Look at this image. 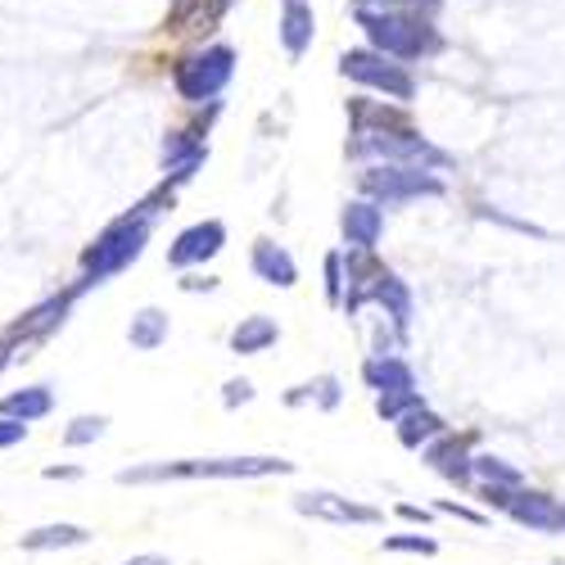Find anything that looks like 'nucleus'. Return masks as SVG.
I'll return each mask as SVG.
<instances>
[{
	"instance_id": "obj_6",
	"label": "nucleus",
	"mask_w": 565,
	"mask_h": 565,
	"mask_svg": "<svg viewBox=\"0 0 565 565\" xmlns=\"http://www.w3.org/2000/svg\"><path fill=\"white\" fill-rule=\"evenodd\" d=\"M235 77V51L226 41H213V45H200V51L181 55L172 64V86L185 105H204V100H217L226 82Z\"/></svg>"
},
{
	"instance_id": "obj_23",
	"label": "nucleus",
	"mask_w": 565,
	"mask_h": 565,
	"mask_svg": "<svg viewBox=\"0 0 565 565\" xmlns=\"http://www.w3.org/2000/svg\"><path fill=\"white\" fill-rule=\"evenodd\" d=\"M303 403H312L317 412H335V407L344 403L340 375H317V381H308V385L286 390V407H303Z\"/></svg>"
},
{
	"instance_id": "obj_21",
	"label": "nucleus",
	"mask_w": 565,
	"mask_h": 565,
	"mask_svg": "<svg viewBox=\"0 0 565 565\" xmlns=\"http://www.w3.org/2000/svg\"><path fill=\"white\" fill-rule=\"evenodd\" d=\"M276 340H280V326L271 321V317H245L241 326L231 331V353H241V358H258V353H267V349H276Z\"/></svg>"
},
{
	"instance_id": "obj_5",
	"label": "nucleus",
	"mask_w": 565,
	"mask_h": 565,
	"mask_svg": "<svg viewBox=\"0 0 565 565\" xmlns=\"http://www.w3.org/2000/svg\"><path fill=\"white\" fill-rule=\"evenodd\" d=\"M358 191L385 209L412 204V200H439L448 185L435 168L426 163H371L358 172Z\"/></svg>"
},
{
	"instance_id": "obj_31",
	"label": "nucleus",
	"mask_w": 565,
	"mask_h": 565,
	"mask_svg": "<svg viewBox=\"0 0 565 565\" xmlns=\"http://www.w3.org/2000/svg\"><path fill=\"white\" fill-rule=\"evenodd\" d=\"M480 217H489V222H502V226H511V231H525V235H539V241H547V231H543V226H534V222H521V217H511V213H502V209H493V204H480Z\"/></svg>"
},
{
	"instance_id": "obj_25",
	"label": "nucleus",
	"mask_w": 565,
	"mask_h": 565,
	"mask_svg": "<svg viewBox=\"0 0 565 565\" xmlns=\"http://www.w3.org/2000/svg\"><path fill=\"white\" fill-rule=\"evenodd\" d=\"M476 480H484V484H525V470L493 457V452H480L476 457Z\"/></svg>"
},
{
	"instance_id": "obj_13",
	"label": "nucleus",
	"mask_w": 565,
	"mask_h": 565,
	"mask_svg": "<svg viewBox=\"0 0 565 565\" xmlns=\"http://www.w3.org/2000/svg\"><path fill=\"white\" fill-rule=\"evenodd\" d=\"M209 159V146H204V131L200 127H177L163 136V172H168V185L177 191L181 181H191Z\"/></svg>"
},
{
	"instance_id": "obj_3",
	"label": "nucleus",
	"mask_w": 565,
	"mask_h": 565,
	"mask_svg": "<svg viewBox=\"0 0 565 565\" xmlns=\"http://www.w3.org/2000/svg\"><path fill=\"white\" fill-rule=\"evenodd\" d=\"M358 28L366 32V45H375L381 55H394L403 64H420L444 51V32L435 14L416 10H385V6H353Z\"/></svg>"
},
{
	"instance_id": "obj_24",
	"label": "nucleus",
	"mask_w": 565,
	"mask_h": 565,
	"mask_svg": "<svg viewBox=\"0 0 565 565\" xmlns=\"http://www.w3.org/2000/svg\"><path fill=\"white\" fill-rule=\"evenodd\" d=\"M109 430V416H73L68 430H64V448H86V444H100Z\"/></svg>"
},
{
	"instance_id": "obj_16",
	"label": "nucleus",
	"mask_w": 565,
	"mask_h": 565,
	"mask_svg": "<svg viewBox=\"0 0 565 565\" xmlns=\"http://www.w3.org/2000/svg\"><path fill=\"white\" fill-rule=\"evenodd\" d=\"M340 231H344V241L358 245V249H375L381 245V235H385V204H375V200H353L344 204L340 213Z\"/></svg>"
},
{
	"instance_id": "obj_20",
	"label": "nucleus",
	"mask_w": 565,
	"mask_h": 565,
	"mask_svg": "<svg viewBox=\"0 0 565 565\" xmlns=\"http://www.w3.org/2000/svg\"><path fill=\"white\" fill-rule=\"evenodd\" d=\"M168 335H172V321H168L163 308H140V312L131 317V326H127V344H131L136 353H154V349H163Z\"/></svg>"
},
{
	"instance_id": "obj_34",
	"label": "nucleus",
	"mask_w": 565,
	"mask_h": 565,
	"mask_svg": "<svg viewBox=\"0 0 565 565\" xmlns=\"http://www.w3.org/2000/svg\"><path fill=\"white\" fill-rule=\"evenodd\" d=\"M394 511L403 515V521H412V525H420V530H426V525H430V507H416V502H398Z\"/></svg>"
},
{
	"instance_id": "obj_12",
	"label": "nucleus",
	"mask_w": 565,
	"mask_h": 565,
	"mask_svg": "<svg viewBox=\"0 0 565 565\" xmlns=\"http://www.w3.org/2000/svg\"><path fill=\"white\" fill-rule=\"evenodd\" d=\"M371 303L390 317L398 344H407V335H412V317H416V299H412V286H407V280H403L398 271L381 267V271H375V280H371Z\"/></svg>"
},
{
	"instance_id": "obj_11",
	"label": "nucleus",
	"mask_w": 565,
	"mask_h": 565,
	"mask_svg": "<svg viewBox=\"0 0 565 565\" xmlns=\"http://www.w3.org/2000/svg\"><path fill=\"white\" fill-rule=\"evenodd\" d=\"M226 249V226L217 217H204L195 226H185L177 241L168 245V267L185 271V267H204L209 258H217Z\"/></svg>"
},
{
	"instance_id": "obj_28",
	"label": "nucleus",
	"mask_w": 565,
	"mask_h": 565,
	"mask_svg": "<svg viewBox=\"0 0 565 565\" xmlns=\"http://www.w3.org/2000/svg\"><path fill=\"white\" fill-rule=\"evenodd\" d=\"M420 403H426V398H420V390H394V394H375V416H381V420H390V426H394V420H398L403 412H412V407H420Z\"/></svg>"
},
{
	"instance_id": "obj_14",
	"label": "nucleus",
	"mask_w": 565,
	"mask_h": 565,
	"mask_svg": "<svg viewBox=\"0 0 565 565\" xmlns=\"http://www.w3.org/2000/svg\"><path fill=\"white\" fill-rule=\"evenodd\" d=\"M362 381L371 394H394V390H420L416 385V371L412 362L398 353V349H385V353H371L362 358Z\"/></svg>"
},
{
	"instance_id": "obj_15",
	"label": "nucleus",
	"mask_w": 565,
	"mask_h": 565,
	"mask_svg": "<svg viewBox=\"0 0 565 565\" xmlns=\"http://www.w3.org/2000/svg\"><path fill=\"white\" fill-rule=\"evenodd\" d=\"M249 267H254V276L263 280V286H271V290L299 286V263H295V254H290L286 245H276V241H254Z\"/></svg>"
},
{
	"instance_id": "obj_32",
	"label": "nucleus",
	"mask_w": 565,
	"mask_h": 565,
	"mask_svg": "<svg viewBox=\"0 0 565 565\" xmlns=\"http://www.w3.org/2000/svg\"><path fill=\"white\" fill-rule=\"evenodd\" d=\"M353 6H385V10H416V14H439L444 0H353Z\"/></svg>"
},
{
	"instance_id": "obj_18",
	"label": "nucleus",
	"mask_w": 565,
	"mask_h": 565,
	"mask_svg": "<svg viewBox=\"0 0 565 565\" xmlns=\"http://www.w3.org/2000/svg\"><path fill=\"white\" fill-rule=\"evenodd\" d=\"M444 430H448V420H444L435 407H426V403L412 407V412H403V416L394 420V435H398V444H403L407 452H420L430 439H439Z\"/></svg>"
},
{
	"instance_id": "obj_19",
	"label": "nucleus",
	"mask_w": 565,
	"mask_h": 565,
	"mask_svg": "<svg viewBox=\"0 0 565 565\" xmlns=\"http://www.w3.org/2000/svg\"><path fill=\"white\" fill-rule=\"evenodd\" d=\"M90 543V530L86 525H73V521H60V525H36L19 539L23 552H60V547H86Z\"/></svg>"
},
{
	"instance_id": "obj_38",
	"label": "nucleus",
	"mask_w": 565,
	"mask_h": 565,
	"mask_svg": "<svg viewBox=\"0 0 565 565\" xmlns=\"http://www.w3.org/2000/svg\"><path fill=\"white\" fill-rule=\"evenodd\" d=\"M6 362H10V344H0V371H6Z\"/></svg>"
},
{
	"instance_id": "obj_9",
	"label": "nucleus",
	"mask_w": 565,
	"mask_h": 565,
	"mask_svg": "<svg viewBox=\"0 0 565 565\" xmlns=\"http://www.w3.org/2000/svg\"><path fill=\"white\" fill-rule=\"evenodd\" d=\"M502 515H511L515 525L534 530V534H565V502L543 489H525V484L511 489V502Z\"/></svg>"
},
{
	"instance_id": "obj_26",
	"label": "nucleus",
	"mask_w": 565,
	"mask_h": 565,
	"mask_svg": "<svg viewBox=\"0 0 565 565\" xmlns=\"http://www.w3.org/2000/svg\"><path fill=\"white\" fill-rule=\"evenodd\" d=\"M381 552H394V556H435L439 552V539L435 534H390L381 539Z\"/></svg>"
},
{
	"instance_id": "obj_17",
	"label": "nucleus",
	"mask_w": 565,
	"mask_h": 565,
	"mask_svg": "<svg viewBox=\"0 0 565 565\" xmlns=\"http://www.w3.org/2000/svg\"><path fill=\"white\" fill-rule=\"evenodd\" d=\"M276 32H280V45H286V55H290V60H303L308 45H312V36H317V14H312L308 0H280V23H276Z\"/></svg>"
},
{
	"instance_id": "obj_2",
	"label": "nucleus",
	"mask_w": 565,
	"mask_h": 565,
	"mask_svg": "<svg viewBox=\"0 0 565 565\" xmlns=\"http://www.w3.org/2000/svg\"><path fill=\"white\" fill-rule=\"evenodd\" d=\"M163 200H172V185H168V181L159 185V191H154L150 200H140L136 209H127L122 217H114V222L96 235V241L86 245V254H82V280L68 290V295H73V303H77L90 286H105L109 276L127 271L140 254H146V241H150V231H154V217L163 213V209H159Z\"/></svg>"
},
{
	"instance_id": "obj_7",
	"label": "nucleus",
	"mask_w": 565,
	"mask_h": 565,
	"mask_svg": "<svg viewBox=\"0 0 565 565\" xmlns=\"http://www.w3.org/2000/svg\"><path fill=\"white\" fill-rule=\"evenodd\" d=\"M340 73L366 90H381L385 100H398V105H412L416 100V77L403 60L394 55H381L375 45H358V51H344L340 55Z\"/></svg>"
},
{
	"instance_id": "obj_36",
	"label": "nucleus",
	"mask_w": 565,
	"mask_h": 565,
	"mask_svg": "<svg viewBox=\"0 0 565 565\" xmlns=\"http://www.w3.org/2000/svg\"><path fill=\"white\" fill-rule=\"evenodd\" d=\"M41 476H45V480H77L82 470H77V466H45Z\"/></svg>"
},
{
	"instance_id": "obj_29",
	"label": "nucleus",
	"mask_w": 565,
	"mask_h": 565,
	"mask_svg": "<svg viewBox=\"0 0 565 565\" xmlns=\"http://www.w3.org/2000/svg\"><path fill=\"white\" fill-rule=\"evenodd\" d=\"M435 511L439 515H457V521H466V525H489V511H476V507H466V502H452V498H439L435 502Z\"/></svg>"
},
{
	"instance_id": "obj_27",
	"label": "nucleus",
	"mask_w": 565,
	"mask_h": 565,
	"mask_svg": "<svg viewBox=\"0 0 565 565\" xmlns=\"http://www.w3.org/2000/svg\"><path fill=\"white\" fill-rule=\"evenodd\" d=\"M321 271H326V303H331V308H344V290H349L344 254H340V249H331V254H326V263H321Z\"/></svg>"
},
{
	"instance_id": "obj_30",
	"label": "nucleus",
	"mask_w": 565,
	"mask_h": 565,
	"mask_svg": "<svg viewBox=\"0 0 565 565\" xmlns=\"http://www.w3.org/2000/svg\"><path fill=\"white\" fill-rule=\"evenodd\" d=\"M245 403H254V381H245V375H235V381H226V385H222V407H226V412H235V407H245Z\"/></svg>"
},
{
	"instance_id": "obj_37",
	"label": "nucleus",
	"mask_w": 565,
	"mask_h": 565,
	"mask_svg": "<svg viewBox=\"0 0 565 565\" xmlns=\"http://www.w3.org/2000/svg\"><path fill=\"white\" fill-rule=\"evenodd\" d=\"M122 565H172V561L159 556V552H140V556H131V561H122Z\"/></svg>"
},
{
	"instance_id": "obj_8",
	"label": "nucleus",
	"mask_w": 565,
	"mask_h": 565,
	"mask_svg": "<svg viewBox=\"0 0 565 565\" xmlns=\"http://www.w3.org/2000/svg\"><path fill=\"white\" fill-rule=\"evenodd\" d=\"M295 511L308 515V521H321V525H385V511L381 507H366L358 498H344V493H331V489H312V493H299L295 498Z\"/></svg>"
},
{
	"instance_id": "obj_10",
	"label": "nucleus",
	"mask_w": 565,
	"mask_h": 565,
	"mask_svg": "<svg viewBox=\"0 0 565 565\" xmlns=\"http://www.w3.org/2000/svg\"><path fill=\"white\" fill-rule=\"evenodd\" d=\"M420 457H426V466L435 470L439 480H448V484H457V489L476 484V452H470V439H466V435L444 430L439 439H430L426 448H420Z\"/></svg>"
},
{
	"instance_id": "obj_22",
	"label": "nucleus",
	"mask_w": 565,
	"mask_h": 565,
	"mask_svg": "<svg viewBox=\"0 0 565 565\" xmlns=\"http://www.w3.org/2000/svg\"><path fill=\"white\" fill-rule=\"evenodd\" d=\"M55 412V390L51 385H28V390H14L0 398V416H14V420H45Z\"/></svg>"
},
{
	"instance_id": "obj_1",
	"label": "nucleus",
	"mask_w": 565,
	"mask_h": 565,
	"mask_svg": "<svg viewBox=\"0 0 565 565\" xmlns=\"http://www.w3.org/2000/svg\"><path fill=\"white\" fill-rule=\"evenodd\" d=\"M349 127H353V140H349V154L353 159H375V163H426L435 172L452 168V159L435 146L430 136H420V127L412 122L407 105L398 100H349Z\"/></svg>"
},
{
	"instance_id": "obj_35",
	"label": "nucleus",
	"mask_w": 565,
	"mask_h": 565,
	"mask_svg": "<svg viewBox=\"0 0 565 565\" xmlns=\"http://www.w3.org/2000/svg\"><path fill=\"white\" fill-rule=\"evenodd\" d=\"M181 290H185V295H200V290H217V280H213V276H185V280H181Z\"/></svg>"
},
{
	"instance_id": "obj_4",
	"label": "nucleus",
	"mask_w": 565,
	"mask_h": 565,
	"mask_svg": "<svg viewBox=\"0 0 565 565\" xmlns=\"http://www.w3.org/2000/svg\"><path fill=\"white\" fill-rule=\"evenodd\" d=\"M295 476L286 457H185V461H154L118 470V484H168V480H271Z\"/></svg>"
},
{
	"instance_id": "obj_33",
	"label": "nucleus",
	"mask_w": 565,
	"mask_h": 565,
	"mask_svg": "<svg viewBox=\"0 0 565 565\" xmlns=\"http://www.w3.org/2000/svg\"><path fill=\"white\" fill-rule=\"evenodd\" d=\"M28 439V420H14V416H0V448H19Z\"/></svg>"
}]
</instances>
